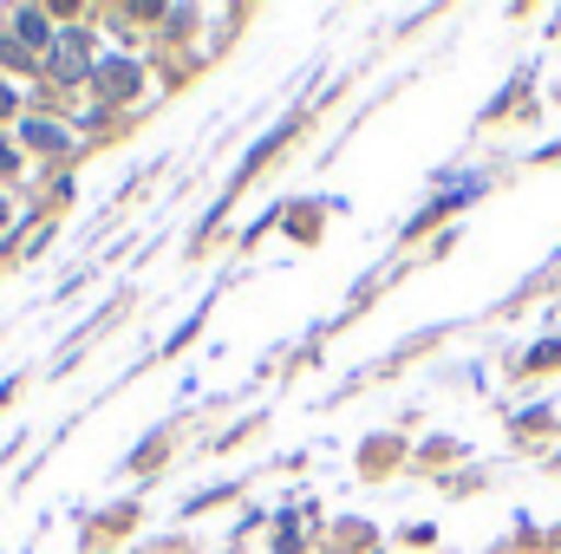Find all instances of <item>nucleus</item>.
Returning <instances> with one entry per match:
<instances>
[{
  "label": "nucleus",
  "mask_w": 561,
  "mask_h": 554,
  "mask_svg": "<svg viewBox=\"0 0 561 554\" xmlns=\"http://www.w3.org/2000/svg\"><path fill=\"white\" fill-rule=\"evenodd\" d=\"M7 112H13V92H7V85H0V118H7Z\"/></svg>",
  "instance_id": "obj_5"
},
{
  "label": "nucleus",
  "mask_w": 561,
  "mask_h": 554,
  "mask_svg": "<svg viewBox=\"0 0 561 554\" xmlns=\"http://www.w3.org/2000/svg\"><path fill=\"white\" fill-rule=\"evenodd\" d=\"M20 138L33 143V150H66V125H53V118H26V125H20Z\"/></svg>",
  "instance_id": "obj_3"
},
{
  "label": "nucleus",
  "mask_w": 561,
  "mask_h": 554,
  "mask_svg": "<svg viewBox=\"0 0 561 554\" xmlns=\"http://www.w3.org/2000/svg\"><path fill=\"white\" fill-rule=\"evenodd\" d=\"M13 33H20V46H39V53H53V39H59V26H53L39 7H20V13H13Z\"/></svg>",
  "instance_id": "obj_2"
},
{
  "label": "nucleus",
  "mask_w": 561,
  "mask_h": 554,
  "mask_svg": "<svg viewBox=\"0 0 561 554\" xmlns=\"http://www.w3.org/2000/svg\"><path fill=\"white\" fill-rule=\"evenodd\" d=\"M46 72H53L59 85H79V79L92 72V33H85V26H59V39H53V53H46Z\"/></svg>",
  "instance_id": "obj_1"
},
{
  "label": "nucleus",
  "mask_w": 561,
  "mask_h": 554,
  "mask_svg": "<svg viewBox=\"0 0 561 554\" xmlns=\"http://www.w3.org/2000/svg\"><path fill=\"white\" fill-rule=\"evenodd\" d=\"M99 85H105L112 99H125V92L138 85V66H131V59H105V66H99Z\"/></svg>",
  "instance_id": "obj_4"
},
{
  "label": "nucleus",
  "mask_w": 561,
  "mask_h": 554,
  "mask_svg": "<svg viewBox=\"0 0 561 554\" xmlns=\"http://www.w3.org/2000/svg\"><path fill=\"white\" fill-rule=\"evenodd\" d=\"M0 170H13V143H0Z\"/></svg>",
  "instance_id": "obj_6"
}]
</instances>
